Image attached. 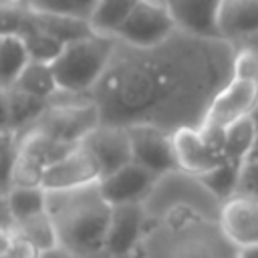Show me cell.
Instances as JSON below:
<instances>
[{
  "label": "cell",
  "mask_w": 258,
  "mask_h": 258,
  "mask_svg": "<svg viewBox=\"0 0 258 258\" xmlns=\"http://www.w3.org/2000/svg\"><path fill=\"white\" fill-rule=\"evenodd\" d=\"M234 56L232 42L179 28L153 46L117 40L91 91L101 123L153 125L167 133L200 129L218 93L234 79Z\"/></svg>",
  "instance_id": "6da1fadb"
},
{
  "label": "cell",
  "mask_w": 258,
  "mask_h": 258,
  "mask_svg": "<svg viewBox=\"0 0 258 258\" xmlns=\"http://www.w3.org/2000/svg\"><path fill=\"white\" fill-rule=\"evenodd\" d=\"M139 258H240L220 222L194 210H173L149 220L135 252Z\"/></svg>",
  "instance_id": "7a4b0ae2"
},
{
  "label": "cell",
  "mask_w": 258,
  "mask_h": 258,
  "mask_svg": "<svg viewBox=\"0 0 258 258\" xmlns=\"http://www.w3.org/2000/svg\"><path fill=\"white\" fill-rule=\"evenodd\" d=\"M111 212L113 206L99 181L75 189H46V214L54 224L58 246L81 258L105 252Z\"/></svg>",
  "instance_id": "3957f363"
},
{
  "label": "cell",
  "mask_w": 258,
  "mask_h": 258,
  "mask_svg": "<svg viewBox=\"0 0 258 258\" xmlns=\"http://www.w3.org/2000/svg\"><path fill=\"white\" fill-rule=\"evenodd\" d=\"M147 222L161 218L173 210H194L208 218L218 220L222 202L200 179V175L173 169L157 177L153 189L143 202Z\"/></svg>",
  "instance_id": "277c9868"
},
{
  "label": "cell",
  "mask_w": 258,
  "mask_h": 258,
  "mask_svg": "<svg viewBox=\"0 0 258 258\" xmlns=\"http://www.w3.org/2000/svg\"><path fill=\"white\" fill-rule=\"evenodd\" d=\"M117 38L91 34L64 44L58 58L50 64L58 87L73 93H91L103 77Z\"/></svg>",
  "instance_id": "5b68a950"
},
{
  "label": "cell",
  "mask_w": 258,
  "mask_h": 258,
  "mask_svg": "<svg viewBox=\"0 0 258 258\" xmlns=\"http://www.w3.org/2000/svg\"><path fill=\"white\" fill-rule=\"evenodd\" d=\"M171 137L177 169L181 171L202 175L228 161L224 153V131L181 127Z\"/></svg>",
  "instance_id": "8992f818"
},
{
  "label": "cell",
  "mask_w": 258,
  "mask_h": 258,
  "mask_svg": "<svg viewBox=\"0 0 258 258\" xmlns=\"http://www.w3.org/2000/svg\"><path fill=\"white\" fill-rule=\"evenodd\" d=\"M99 125L101 113L95 101H89L77 105H48L46 111L28 129L40 131L48 137H54L71 145H81V141Z\"/></svg>",
  "instance_id": "52a82bcc"
},
{
  "label": "cell",
  "mask_w": 258,
  "mask_h": 258,
  "mask_svg": "<svg viewBox=\"0 0 258 258\" xmlns=\"http://www.w3.org/2000/svg\"><path fill=\"white\" fill-rule=\"evenodd\" d=\"M175 30L177 24L163 0H139L115 38L131 46H153Z\"/></svg>",
  "instance_id": "ba28073f"
},
{
  "label": "cell",
  "mask_w": 258,
  "mask_h": 258,
  "mask_svg": "<svg viewBox=\"0 0 258 258\" xmlns=\"http://www.w3.org/2000/svg\"><path fill=\"white\" fill-rule=\"evenodd\" d=\"M256 103H258V81L232 79L210 105L206 121L200 129L224 131L232 123L248 117Z\"/></svg>",
  "instance_id": "9c48e42d"
},
{
  "label": "cell",
  "mask_w": 258,
  "mask_h": 258,
  "mask_svg": "<svg viewBox=\"0 0 258 258\" xmlns=\"http://www.w3.org/2000/svg\"><path fill=\"white\" fill-rule=\"evenodd\" d=\"M81 145L99 163L103 177L111 175L113 171H117L133 161L131 135H129V129L123 125L101 123L81 141Z\"/></svg>",
  "instance_id": "30bf717a"
},
{
  "label": "cell",
  "mask_w": 258,
  "mask_h": 258,
  "mask_svg": "<svg viewBox=\"0 0 258 258\" xmlns=\"http://www.w3.org/2000/svg\"><path fill=\"white\" fill-rule=\"evenodd\" d=\"M133 143V161L147 167L155 175L177 169L173 151V133H167L153 125H131L127 127Z\"/></svg>",
  "instance_id": "8fae6325"
},
{
  "label": "cell",
  "mask_w": 258,
  "mask_h": 258,
  "mask_svg": "<svg viewBox=\"0 0 258 258\" xmlns=\"http://www.w3.org/2000/svg\"><path fill=\"white\" fill-rule=\"evenodd\" d=\"M220 228L236 248L258 244V198L236 194L222 204Z\"/></svg>",
  "instance_id": "7c38bea8"
},
{
  "label": "cell",
  "mask_w": 258,
  "mask_h": 258,
  "mask_svg": "<svg viewBox=\"0 0 258 258\" xmlns=\"http://www.w3.org/2000/svg\"><path fill=\"white\" fill-rule=\"evenodd\" d=\"M145 228H147V214L143 204L113 206L105 250L111 256L135 254L143 240Z\"/></svg>",
  "instance_id": "4fadbf2b"
},
{
  "label": "cell",
  "mask_w": 258,
  "mask_h": 258,
  "mask_svg": "<svg viewBox=\"0 0 258 258\" xmlns=\"http://www.w3.org/2000/svg\"><path fill=\"white\" fill-rule=\"evenodd\" d=\"M159 175L149 171L147 167L131 161L125 167L113 171L111 175L99 181L103 196L111 206L119 204H143L149 191L153 189Z\"/></svg>",
  "instance_id": "5bb4252c"
},
{
  "label": "cell",
  "mask_w": 258,
  "mask_h": 258,
  "mask_svg": "<svg viewBox=\"0 0 258 258\" xmlns=\"http://www.w3.org/2000/svg\"><path fill=\"white\" fill-rule=\"evenodd\" d=\"M101 167L91 157V153L79 145L67 157L52 163L44 171V189H75L101 181Z\"/></svg>",
  "instance_id": "9a60e30c"
},
{
  "label": "cell",
  "mask_w": 258,
  "mask_h": 258,
  "mask_svg": "<svg viewBox=\"0 0 258 258\" xmlns=\"http://www.w3.org/2000/svg\"><path fill=\"white\" fill-rule=\"evenodd\" d=\"M163 2L169 8L179 30L196 36L222 38L218 30L222 0H163Z\"/></svg>",
  "instance_id": "2e32d148"
},
{
  "label": "cell",
  "mask_w": 258,
  "mask_h": 258,
  "mask_svg": "<svg viewBox=\"0 0 258 258\" xmlns=\"http://www.w3.org/2000/svg\"><path fill=\"white\" fill-rule=\"evenodd\" d=\"M48 107V101L24 93L16 87L2 89V131L20 135Z\"/></svg>",
  "instance_id": "e0dca14e"
},
{
  "label": "cell",
  "mask_w": 258,
  "mask_h": 258,
  "mask_svg": "<svg viewBox=\"0 0 258 258\" xmlns=\"http://www.w3.org/2000/svg\"><path fill=\"white\" fill-rule=\"evenodd\" d=\"M220 36L232 44L258 32V0H222L218 16Z\"/></svg>",
  "instance_id": "ac0fdd59"
},
{
  "label": "cell",
  "mask_w": 258,
  "mask_h": 258,
  "mask_svg": "<svg viewBox=\"0 0 258 258\" xmlns=\"http://www.w3.org/2000/svg\"><path fill=\"white\" fill-rule=\"evenodd\" d=\"M2 230H10L16 222L46 212L44 187H10L2 191Z\"/></svg>",
  "instance_id": "d6986e66"
},
{
  "label": "cell",
  "mask_w": 258,
  "mask_h": 258,
  "mask_svg": "<svg viewBox=\"0 0 258 258\" xmlns=\"http://www.w3.org/2000/svg\"><path fill=\"white\" fill-rule=\"evenodd\" d=\"M16 141H18V149L22 155L34 159L36 163H40L44 169L50 167L52 163L60 161L62 157H67L73 149H77L79 145H71V143H64V141H58L54 137H48L40 131H24L20 135H16Z\"/></svg>",
  "instance_id": "ffe728a7"
},
{
  "label": "cell",
  "mask_w": 258,
  "mask_h": 258,
  "mask_svg": "<svg viewBox=\"0 0 258 258\" xmlns=\"http://www.w3.org/2000/svg\"><path fill=\"white\" fill-rule=\"evenodd\" d=\"M30 52L18 34H0V89H8L16 83L22 71L30 62Z\"/></svg>",
  "instance_id": "44dd1931"
},
{
  "label": "cell",
  "mask_w": 258,
  "mask_h": 258,
  "mask_svg": "<svg viewBox=\"0 0 258 258\" xmlns=\"http://www.w3.org/2000/svg\"><path fill=\"white\" fill-rule=\"evenodd\" d=\"M30 16L46 34H50L52 38H56L62 44H69V42L81 40L85 36L97 34L91 28V22L83 20V18L62 16V14H48V12H34V10H30Z\"/></svg>",
  "instance_id": "7402d4cb"
},
{
  "label": "cell",
  "mask_w": 258,
  "mask_h": 258,
  "mask_svg": "<svg viewBox=\"0 0 258 258\" xmlns=\"http://www.w3.org/2000/svg\"><path fill=\"white\" fill-rule=\"evenodd\" d=\"M139 0H99L91 16V28L103 36H115Z\"/></svg>",
  "instance_id": "603a6c76"
},
{
  "label": "cell",
  "mask_w": 258,
  "mask_h": 258,
  "mask_svg": "<svg viewBox=\"0 0 258 258\" xmlns=\"http://www.w3.org/2000/svg\"><path fill=\"white\" fill-rule=\"evenodd\" d=\"M12 87H16L24 93H30L34 97H40L44 101H48L60 89L52 67L48 62H38V60H30L28 67L22 71V75L16 79V83Z\"/></svg>",
  "instance_id": "cb8c5ba5"
},
{
  "label": "cell",
  "mask_w": 258,
  "mask_h": 258,
  "mask_svg": "<svg viewBox=\"0 0 258 258\" xmlns=\"http://www.w3.org/2000/svg\"><path fill=\"white\" fill-rule=\"evenodd\" d=\"M256 137H258V131L248 117L232 123L230 127L224 129V153L230 161H240L244 163L256 143Z\"/></svg>",
  "instance_id": "d4e9b609"
},
{
  "label": "cell",
  "mask_w": 258,
  "mask_h": 258,
  "mask_svg": "<svg viewBox=\"0 0 258 258\" xmlns=\"http://www.w3.org/2000/svg\"><path fill=\"white\" fill-rule=\"evenodd\" d=\"M242 165L240 161H224L218 167L210 169L208 173H202L200 179L214 191V196L224 204L228 198L238 194L240 185V175H242Z\"/></svg>",
  "instance_id": "484cf974"
},
{
  "label": "cell",
  "mask_w": 258,
  "mask_h": 258,
  "mask_svg": "<svg viewBox=\"0 0 258 258\" xmlns=\"http://www.w3.org/2000/svg\"><path fill=\"white\" fill-rule=\"evenodd\" d=\"M12 228L20 236L30 240L40 252H46V250H52V248L58 246V236H56L54 224H52V220H50V216L46 212H40V214H36L32 218L20 220Z\"/></svg>",
  "instance_id": "4316f807"
},
{
  "label": "cell",
  "mask_w": 258,
  "mask_h": 258,
  "mask_svg": "<svg viewBox=\"0 0 258 258\" xmlns=\"http://www.w3.org/2000/svg\"><path fill=\"white\" fill-rule=\"evenodd\" d=\"M12 2H18L20 6L34 12H48V14H62V16L91 20L99 0H12Z\"/></svg>",
  "instance_id": "83f0119b"
},
{
  "label": "cell",
  "mask_w": 258,
  "mask_h": 258,
  "mask_svg": "<svg viewBox=\"0 0 258 258\" xmlns=\"http://www.w3.org/2000/svg\"><path fill=\"white\" fill-rule=\"evenodd\" d=\"M44 167L40 163H36L34 159L18 153V159L10 171V177H8V183L2 191L10 189V187H42V181H44Z\"/></svg>",
  "instance_id": "f1b7e54d"
},
{
  "label": "cell",
  "mask_w": 258,
  "mask_h": 258,
  "mask_svg": "<svg viewBox=\"0 0 258 258\" xmlns=\"http://www.w3.org/2000/svg\"><path fill=\"white\" fill-rule=\"evenodd\" d=\"M0 254H10L12 258H40L42 252L24 236H20L14 228L2 230V248Z\"/></svg>",
  "instance_id": "f546056e"
},
{
  "label": "cell",
  "mask_w": 258,
  "mask_h": 258,
  "mask_svg": "<svg viewBox=\"0 0 258 258\" xmlns=\"http://www.w3.org/2000/svg\"><path fill=\"white\" fill-rule=\"evenodd\" d=\"M234 79L258 81V52H254V50H250L246 46H236Z\"/></svg>",
  "instance_id": "4dcf8cb0"
},
{
  "label": "cell",
  "mask_w": 258,
  "mask_h": 258,
  "mask_svg": "<svg viewBox=\"0 0 258 258\" xmlns=\"http://www.w3.org/2000/svg\"><path fill=\"white\" fill-rule=\"evenodd\" d=\"M238 194L258 198V161H244Z\"/></svg>",
  "instance_id": "1f68e13d"
},
{
  "label": "cell",
  "mask_w": 258,
  "mask_h": 258,
  "mask_svg": "<svg viewBox=\"0 0 258 258\" xmlns=\"http://www.w3.org/2000/svg\"><path fill=\"white\" fill-rule=\"evenodd\" d=\"M40 258H81V256H77V254H73V252L64 250L62 246H56V248H52V250L42 252V256H40Z\"/></svg>",
  "instance_id": "d6a6232c"
},
{
  "label": "cell",
  "mask_w": 258,
  "mask_h": 258,
  "mask_svg": "<svg viewBox=\"0 0 258 258\" xmlns=\"http://www.w3.org/2000/svg\"><path fill=\"white\" fill-rule=\"evenodd\" d=\"M240 258H258V244L240 250Z\"/></svg>",
  "instance_id": "836d02e7"
},
{
  "label": "cell",
  "mask_w": 258,
  "mask_h": 258,
  "mask_svg": "<svg viewBox=\"0 0 258 258\" xmlns=\"http://www.w3.org/2000/svg\"><path fill=\"white\" fill-rule=\"evenodd\" d=\"M246 161H258V137H256V143H254V147H252V151H250Z\"/></svg>",
  "instance_id": "e575fe53"
},
{
  "label": "cell",
  "mask_w": 258,
  "mask_h": 258,
  "mask_svg": "<svg viewBox=\"0 0 258 258\" xmlns=\"http://www.w3.org/2000/svg\"><path fill=\"white\" fill-rule=\"evenodd\" d=\"M250 119H252V123H254L256 131H258V103H256V105H254V109L250 111Z\"/></svg>",
  "instance_id": "d590c367"
},
{
  "label": "cell",
  "mask_w": 258,
  "mask_h": 258,
  "mask_svg": "<svg viewBox=\"0 0 258 258\" xmlns=\"http://www.w3.org/2000/svg\"><path fill=\"white\" fill-rule=\"evenodd\" d=\"M91 258H113V256H111V254L105 250V252H101V254H95V256H91Z\"/></svg>",
  "instance_id": "8d00e7d4"
},
{
  "label": "cell",
  "mask_w": 258,
  "mask_h": 258,
  "mask_svg": "<svg viewBox=\"0 0 258 258\" xmlns=\"http://www.w3.org/2000/svg\"><path fill=\"white\" fill-rule=\"evenodd\" d=\"M113 258H139L137 254H125V256H113Z\"/></svg>",
  "instance_id": "74e56055"
},
{
  "label": "cell",
  "mask_w": 258,
  "mask_h": 258,
  "mask_svg": "<svg viewBox=\"0 0 258 258\" xmlns=\"http://www.w3.org/2000/svg\"><path fill=\"white\" fill-rule=\"evenodd\" d=\"M0 258H12L10 254H0Z\"/></svg>",
  "instance_id": "f35d334b"
}]
</instances>
